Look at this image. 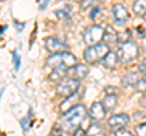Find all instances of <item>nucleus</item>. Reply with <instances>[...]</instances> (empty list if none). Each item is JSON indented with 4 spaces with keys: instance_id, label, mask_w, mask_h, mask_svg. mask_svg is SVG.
Segmentation results:
<instances>
[{
    "instance_id": "nucleus-1",
    "label": "nucleus",
    "mask_w": 146,
    "mask_h": 136,
    "mask_svg": "<svg viewBox=\"0 0 146 136\" xmlns=\"http://www.w3.org/2000/svg\"><path fill=\"white\" fill-rule=\"evenodd\" d=\"M86 117V110L83 105H76L71 110L66 111L60 119L58 128L62 133H73L77 128H79L80 124L84 121Z\"/></svg>"
},
{
    "instance_id": "nucleus-2",
    "label": "nucleus",
    "mask_w": 146,
    "mask_h": 136,
    "mask_svg": "<svg viewBox=\"0 0 146 136\" xmlns=\"http://www.w3.org/2000/svg\"><path fill=\"white\" fill-rule=\"evenodd\" d=\"M77 63H78L77 57L73 53L67 52V51L52 53V56H50L46 60L48 67H50L51 69H58L63 72H67L68 69H71Z\"/></svg>"
},
{
    "instance_id": "nucleus-3",
    "label": "nucleus",
    "mask_w": 146,
    "mask_h": 136,
    "mask_svg": "<svg viewBox=\"0 0 146 136\" xmlns=\"http://www.w3.org/2000/svg\"><path fill=\"white\" fill-rule=\"evenodd\" d=\"M108 51L110 48L105 43H98L89 46L84 51V60L88 63H90V65H94V63L101 61Z\"/></svg>"
},
{
    "instance_id": "nucleus-4",
    "label": "nucleus",
    "mask_w": 146,
    "mask_h": 136,
    "mask_svg": "<svg viewBox=\"0 0 146 136\" xmlns=\"http://www.w3.org/2000/svg\"><path fill=\"white\" fill-rule=\"evenodd\" d=\"M117 56L119 58V61H122L123 63H128L136 60V57L139 56V48L134 42H129L123 43L121 45V48L118 49L117 51Z\"/></svg>"
},
{
    "instance_id": "nucleus-5",
    "label": "nucleus",
    "mask_w": 146,
    "mask_h": 136,
    "mask_svg": "<svg viewBox=\"0 0 146 136\" xmlns=\"http://www.w3.org/2000/svg\"><path fill=\"white\" fill-rule=\"evenodd\" d=\"M78 89H79V80L74 78H68L62 80L56 86V94L57 96L66 98L71 96L72 94H74L76 91H78Z\"/></svg>"
},
{
    "instance_id": "nucleus-6",
    "label": "nucleus",
    "mask_w": 146,
    "mask_h": 136,
    "mask_svg": "<svg viewBox=\"0 0 146 136\" xmlns=\"http://www.w3.org/2000/svg\"><path fill=\"white\" fill-rule=\"evenodd\" d=\"M104 28L100 27L98 24L90 26L88 28H85L84 33H83V40L84 43L88 45V46H91V45H95L100 43L102 40V35H104Z\"/></svg>"
},
{
    "instance_id": "nucleus-7",
    "label": "nucleus",
    "mask_w": 146,
    "mask_h": 136,
    "mask_svg": "<svg viewBox=\"0 0 146 136\" xmlns=\"http://www.w3.org/2000/svg\"><path fill=\"white\" fill-rule=\"evenodd\" d=\"M45 48H46V50L49 52L58 53V52L67 51V50H68V45L65 44L63 42H61L60 39L50 37V38H46V40H45Z\"/></svg>"
},
{
    "instance_id": "nucleus-8",
    "label": "nucleus",
    "mask_w": 146,
    "mask_h": 136,
    "mask_svg": "<svg viewBox=\"0 0 146 136\" xmlns=\"http://www.w3.org/2000/svg\"><path fill=\"white\" fill-rule=\"evenodd\" d=\"M129 117H128L125 113H121V114H115L112 116L110 119L107 120V125L108 128L113 130H117V129H121V128H125L127 124L129 123Z\"/></svg>"
},
{
    "instance_id": "nucleus-9",
    "label": "nucleus",
    "mask_w": 146,
    "mask_h": 136,
    "mask_svg": "<svg viewBox=\"0 0 146 136\" xmlns=\"http://www.w3.org/2000/svg\"><path fill=\"white\" fill-rule=\"evenodd\" d=\"M112 15L115 22H117V23H124L129 20V12H128L127 7L122 4H116L112 7Z\"/></svg>"
},
{
    "instance_id": "nucleus-10",
    "label": "nucleus",
    "mask_w": 146,
    "mask_h": 136,
    "mask_svg": "<svg viewBox=\"0 0 146 136\" xmlns=\"http://www.w3.org/2000/svg\"><path fill=\"white\" fill-rule=\"evenodd\" d=\"M105 113H106V111H105L102 103L101 102H94L90 107L88 114L90 117V119H93L94 121H98V120H101L105 117Z\"/></svg>"
},
{
    "instance_id": "nucleus-11",
    "label": "nucleus",
    "mask_w": 146,
    "mask_h": 136,
    "mask_svg": "<svg viewBox=\"0 0 146 136\" xmlns=\"http://www.w3.org/2000/svg\"><path fill=\"white\" fill-rule=\"evenodd\" d=\"M141 78L140 72H133V73H128L122 78L121 85L122 88H129V86H135V84L139 81Z\"/></svg>"
},
{
    "instance_id": "nucleus-12",
    "label": "nucleus",
    "mask_w": 146,
    "mask_h": 136,
    "mask_svg": "<svg viewBox=\"0 0 146 136\" xmlns=\"http://www.w3.org/2000/svg\"><path fill=\"white\" fill-rule=\"evenodd\" d=\"M102 42L107 45V46H112L118 42V33L112 28V27H107L104 30L102 35Z\"/></svg>"
},
{
    "instance_id": "nucleus-13",
    "label": "nucleus",
    "mask_w": 146,
    "mask_h": 136,
    "mask_svg": "<svg viewBox=\"0 0 146 136\" xmlns=\"http://www.w3.org/2000/svg\"><path fill=\"white\" fill-rule=\"evenodd\" d=\"M80 101V96H79V94H77V91L74 94H72L71 96H68L66 97V100L61 103V106H60V110L62 112H66L68 110H71L72 107H74L76 105H78V102Z\"/></svg>"
},
{
    "instance_id": "nucleus-14",
    "label": "nucleus",
    "mask_w": 146,
    "mask_h": 136,
    "mask_svg": "<svg viewBox=\"0 0 146 136\" xmlns=\"http://www.w3.org/2000/svg\"><path fill=\"white\" fill-rule=\"evenodd\" d=\"M71 69H72L71 78H74V79H78V80L84 79L89 73V68L85 65H78V63H77L74 67L71 68Z\"/></svg>"
},
{
    "instance_id": "nucleus-15",
    "label": "nucleus",
    "mask_w": 146,
    "mask_h": 136,
    "mask_svg": "<svg viewBox=\"0 0 146 136\" xmlns=\"http://www.w3.org/2000/svg\"><path fill=\"white\" fill-rule=\"evenodd\" d=\"M117 102H118V97H117V94H107L106 97L102 100V106L105 108L106 112H111L116 108L117 106Z\"/></svg>"
},
{
    "instance_id": "nucleus-16",
    "label": "nucleus",
    "mask_w": 146,
    "mask_h": 136,
    "mask_svg": "<svg viewBox=\"0 0 146 136\" xmlns=\"http://www.w3.org/2000/svg\"><path fill=\"white\" fill-rule=\"evenodd\" d=\"M101 62L106 68H116V66L118 65V62H119V58H118L116 52L108 51L106 55H105V57L101 60Z\"/></svg>"
},
{
    "instance_id": "nucleus-17",
    "label": "nucleus",
    "mask_w": 146,
    "mask_h": 136,
    "mask_svg": "<svg viewBox=\"0 0 146 136\" xmlns=\"http://www.w3.org/2000/svg\"><path fill=\"white\" fill-rule=\"evenodd\" d=\"M133 11L136 16H144L146 13V0H135L133 4Z\"/></svg>"
},
{
    "instance_id": "nucleus-18",
    "label": "nucleus",
    "mask_w": 146,
    "mask_h": 136,
    "mask_svg": "<svg viewBox=\"0 0 146 136\" xmlns=\"http://www.w3.org/2000/svg\"><path fill=\"white\" fill-rule=\"evenodd\" d=\"M104 134V129L100 126L99 124H93L89 126V129L85 131V135H96L100 136Z\"/></svg>"
},
{
    "instance_id": "nucleus-19",
    "label": "nucleus",
    "mask_w": 146,
    "mask_h": 136,
    "mask_svg": "<svg viewBox=\"0 0 146 136\" xmlns=\"http://www.w3.org/2000/svg\"><path fill=\"white\" fill-rule=\"evenodd\" d=\"M70 13H71L70 6H66L65 9L55 11V16H56L58 20H67V18H70Z\"/></svg>"
},
{
    "instance_id": "nucleus-20",
    "label": "nucleus",
    "mask_w": 146,
    "mask_h": 136,
    "mask_svg": "<svg viewBox=\"0 0 146 136\" xmlns=\"http://www.w3.org/2000/svg\"><path fill=\"white\" fill-rule=\"evenodd\" d=\"M130 38H131V32L129 29H125L124 32H122V33H118V42L122 44L129 42Z\"/></svg>"
},
{
    "instance_id": "nucleus-21",
    "label": "nucleus",
    "mask_w": 146,
    "mask_h": 136,
    "mask_svg": "<svg viewBox=\"0 0 146 136\" xmlns=\"http://www.w3.org/2000/svg\"><path fill=\"white\" fill-rule=\"evenodd\" d=\"M135 88L138 91H141V92H144L146 91V75L144 77V78H140L139 81L135 84Z\"/></svg>"
},
{
    "instance_id": "nucleus-22",
    "label": "nucleus",
    "mask_w": 146,
    "mask_h": 136,
    "mask_svg": "<svg viewBox=\"0 0 146 136\" xmlns=\"http://www.w3.org/2000/svg\"><path fill=\"white\" fill-rule=\"evenodd\" d=\"M135 30H136V33H138L139 37H144V35L146 34V21L143 22L140 26H136Z\"/></svg>"
},
{
    "instance_id": "nucleus-23",
    "label": "nucleus",
    "mask_w": 146,
    "mask_h": 136,
    "mask_svg": "<svg viewBox=\"0 0 146 136\" xmlns=\"http://www.w3.org/2000/svg\"><path fill=\"white\" fill-rule=\"evenodd\" d=\"M135 131H136V134H138V135L146 136V123H141L139 125H136Z\"/></svg>"
},
{
    "instance_id": "nucleus-24",
    "label": "nucleus",
    "mask_w": 146,
    "mask_h": 136,
    "mask_svg": "<svg viewBox=\"0 0 146 136\" xmlns=\"http://www.w3.org/2000/svg\"><path fill=\"white\" fill-rule=\"evenodd\" d=\"M96 1V0H80V7L83 10H86L89 9L90 6H93V4Z\"/></svg>"
},
{
    "instance_id": "nucleus-25",
    "label": "nucleus",
    "mask_w": 146,
    "mask_h": 136,
    "mask_svg": "<svg viewBox=\"0 0 146 136\" xmlns=\"http://www.w3.org/2000/svg\"><path fill=\"white\" fill-rule=\"evenodd\" d=\"M113 135H127V136H129V135H131V133L125 130V128H121V129L113 130Z\"/></svg>"
},
{
    "instance_id": "nucleus-26",
    "label": "nucleus",
    "mask_w": 146,
    "mask_h": 136,
    "mask_svg": "<svg viewBox=\"0 0 146 136\" xmlns=\"http://www.w3.org/2000/svg\"><path fill=\"white\" fill-rule=\"evenodd\" d=\"M13 65H15L16 69H18V68H20V65H21V60H20V57L17 56L16 52H13Z\"/></svg>"
},
{
    "instance_id": "nucleus-27",
    "label": "nucleus",
    "mask_w": 146,
    "mask_h": 136,
    "mask_svg": "<svg viewBox=\"0 0 146 136\" xmlns=\"http://www.w3.org/2000/svg\"><path fill=\"white\" fill-rule=\"evenodd\" d=\"M139 72L141 74L146 73V58H144V60L141 61V63L139 65Z\"/></svg>"
},
{
    "instance_id": "nucleus-28",
    "label": "nucleus",
    "mask_w": 146,
    "mask_h": 136,
    "mask_svg": "<svg viewBox=\"0 0 146 136\" xmlns=\"http://www.w3.org/2000/svg\"><path fill=\"white\" fill-rule=\"evenodd\" d=\"M98 13H100V7H94L93 10H91V12H90V17H91V20H95V18H96Z\"/></svg>"
},
{
    "instance_id": "nucleus-29",
    "label": "nucleus",
    "mask_w": 146,
    "mask_h": 136,
    "mask_svg": "<svg viewBox=\"0 0 146 136\" xmlns=\"http://www.w3.org/2000/svg\"><path fill=\"white\" fill-rule=\"evenodd\" d=\"M105 92L106 94H117L118 92V89L116 88H113V86H106V89H105Z\"/></svg>"
},
{
    "instance_id": "nucleus-30",
    "label": "nucleus",
    "mask_w": 146,
    "mask_h": 136,
    "mask_svg": "<svg viewBox=\"0 0 146 136\" xmlns=\"http://www.w3.org/2000/svg\"><path fill=\"white\" fill-rule=\"evenodd\" d=\"M140 105L144 108H146V91H144L143 96H141V98H140Z\"/></svg>"
},
{
    "instance_id": "nucleus-31",
    "label": "nucleus",
    "mask_w": 146,
    "mask_h": 136,
    "mask_svg": "<svg viewBox=\"0 0 146 136\" xmlns=\"http://www.w3.org/2000/svg\"><path fill=\"white\" fill-rule=\"evenodd\" d=\"M73 134H74V135H85V131L82 130L80 126H79V128H77L74 131H73Z\"/></svg>"
},
{
    "instance_id": "nucleus-32",
    "label": "nucleus",
    "mask_w": 146,
    "mask_h": 136,
    "mask_svg": "<svg viewBox=\"0 0 146 136\" xmlns=\"http://www.w3.org/2000/svg\"><path fill=\"white\" fill-rule=\"evenodd\" d=\"M15 24H17V27H18L17 29H18V30H21V29H22L21 27H23V26H25V24H20V23H18V22H15Z\"/></svg>"
},
{
    "instance_id": "nucleus-33",
    "label": "nucleus",
    "mask_w": 146,
    "mask_h": 136,
    "mask_svg": "<svg viewBox=\"0 0 146 136\" xmlns=\"http://www.w3.org/2000/svg\"><path fill=\"white\" fill-rule=\"evenodd\" d=\"M143 48H144V51L146 52V38L144 39V43H143Z\"/></svg>"
},
{
    "instance_id": "nucleus-34",
    "label": "nucleus",
    "mask_w": 146,
    "mask_h": 136,
    "mask_svg": "<svg viewBox=\"0 0 146 136\" xmlns=\"http://www.w3.org/2000/svg\"><path fill=\"white\" fill-rule=\"evenodd\" d=\"M144 20L146 21V13H145V15H144Z\"/></svg>"
},
{
    "instance_id": "nucleus-35",
    "label": "nucleus",
    "mask_w": 146,
    "mask_h": 136,
    "mask_svg": "<svg viewBox=\"0 0 146 136\" xmlns=\"http://www.w3.org/2000/svg\"><path fill=\"white\" fill-rule=\"evenodd\" d=\"M76 1H80V0H76Z\"/></svg>"
}]
</instances>
